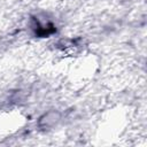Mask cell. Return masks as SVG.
I'll use <instances>...</instances> for the list:
<instances>
[{"instance_id":"6da1fadb","label":"cell","mask_w":147,"mask_h":147,"mask_svg":"<svg viewBox=\"0 0 147 147\" xmlns=\"http://www.w3.org/2000/svg\"><path fill=\"white\" fill-rule=\"evenodd\" d=\"M57 119H59V114L55 111H52V113L46 114L44 117H41L39 123L42 127H49V126L54 125Z\"/></svg>"}]
</instances>
